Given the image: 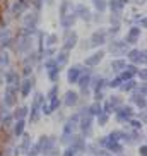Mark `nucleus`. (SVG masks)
<instances>
[{
    "label": "nucleus",
    "mask_w": 147,
    "mask_h": 156,
    "mask_svg": "<svg viewBox=\"0 0 147 156\" xmlns=\"http://www.w3.org/2000/svg\"><path fill=\"white\" fill-rule=\"evenodd\" d=\"M26 113H28V108H26V106H22V108H19V112H15V119L19 117V120H21Z\"/></svg>",
    "instance_id": "31"
},
{
    "label": "nucleus",
    "mask_w": 147,
    "mask_h": 156,
    "mask_svg": "<svg viewBox=\"0 0 147 156\" xmlns=\"http://www.w3.org/2000/svg\"><path fill=\"white\" fill-rule=\"evenodd\" d=\"M67 60H69L67 51H62V53H58V57H56V60H55L56 67H60V65H65V64H67Z\"/></svg>",
    "instance_id": "18"
},
{
    "label": "nucleus",
    "mask_w": 147,
    "mask_h": 156,
    "mask_svg": "<svg viewBox=\"0 0 147 156\" xmlns=\"http://www.w3.org/2000/svg\"><path fill=\"white\" fill-rule=\"evenodd\" d=\"M24 0H19V4H15L14 5V12L15 14H21V12H22V9H24Z\"/></svg>",
    "instance_id": "28"
},
{
    "label": "nucleus",
    "mask_w": 147,
    "mask_h": 156,
    "mask_svg": "<svg viewBox=\"0 0 147 156\" xmlns=\"http://www.w3.org/2000/svg\"><path fill=\"white\" fill-rule=\"evenodd\" d=\"M74 21H75V16H65V17H62V26H63V28H70V26H72L74 24Z\"/></svg>",
    "instance_id": "22"
},
{
    "label": "nucleus",
    "mask_w": 147,
    "mask_h": 156,
    "mask_svg": "<svg viewBox=\"0 0 147 156\" xmlns=\"http://www.w3.org/2000/svg\"><path fill=\"white\" fill-rule=\"evenodd\" d=\"M36 14H28L26 16V19H24V28H28V29H32L34 26H36Z\"/></svg>",
    "instance_id": "14"
},
{
    "label": "nucleus",
    "mask_w": 147,
    "mask_h": 156,
    "mask_svg": "<svg viewBox=\"0 0 147 156\" xmlns=\"http://www.w3.org/2000/svg\"><path fill=\"white\" fill-rule=\"evenodd\" d=\"M97 122H99V125H104L106 122H108V115H106V113H99V115H97Z\"/></svg>",
    "instance_id": "30"
},
{
    "label": "nucleus",
    "mask_w": 147,
    "mask_h": 156,
    "mask_svg": "<svg viewBox=\"0 0 147 156\" xmlns=\"http://www.w3.org/2000/svg\"><path fill=\"white\" fill-rule=\"evenodd\" d=\"M46 70H48V77H50L51 81H56V79H58L60 69L56 67L55 60H48V62H46Z\"/></svg>",
    "instance_id": "3"
},
{
    "label": "nucleus",
    "mask_w": 147,
    "mask_h": 156,
    "mask_svg": "<svg viewBox=\"0 0 147 156\" xmlns=\"http://www.w3.org/2000/svg\"><path fill=\"white\" fill-rule=\"evenodd\" d=\"M140 154H142V156H145V146H142V147H140Z\"/></svg>",
    "instance_id": "41"
},
{
    "label": "nucleus",
    "mask_w": 147,
    "mask_h": 156,
    "mask_svg": "<svg viewBox=\"0 0 147 156\" xmlns=\"http://www.w3.org/2000/svg\"><path fill=\"white\" fill-rule=\"evenodd\" d=\"M77 101H79V94H77V93L69 91L67 94H65V105H67V106H74Z\"/></svg>",
    "instance_id": "12"
},
{
    "label": "nucleus",
    "mask_w": 147,
    "mask_h": 156,
    "mask_svg": "<svg viewBox=\"0 0 147 156\" xmlns=\"http://www.w3.org/2000/svg\"><path fill=\"white\" fill-rule=\"evenodd\" d=\"M104 41H106V31L104 29H99V31H96L91 36V45L92 46H97V45H101V43H104Z\"/></svg>",
    "instance_id": "4"
},
{
    "label": "nucleus",
    "mask_w": 147,
    "mask_h": 156,
    "mask_svg": "<svg viewBox=\"0 0 147 156\" xmlns=\"http://www.w3.org/2000/svg\"><path fill=\"white\" fill-rule=\"evenodd\" d=\"M138 36H140V28H132L127 34V41L125 43H135Z\"/></svg>",
    "instance_id": "13"
},
{
    "label": "nucleus",
    "mask_w": 147,
    "mask_h": 156,
    "mask_svg": "<svg viewBox=\"0 0 147 156\" xmlns=\"http://www.w3.org/2000/svg\"><path fill=\"white\" fill-rule=\"evenodd\" d=\"M36 5L39 7V5H41V0H36Z\"/></svg>",
    "instance_id": "42"
},
{
    "label": "nucleus",
    "mask_w": 147,
    "mask_h": 156,
    "mask_svg": "<svg viewBox=\"0 0 147 156\" xmlns=\"http://www.w3.org/2000/svg\"><path fill=\"white\" fill-rule=\"evenodd\" d=\"M22 130H24V120H19L17 124H15V129H14L15 136H21V134H22Z\"/></svg>",
    "instance_id": "27"
},
{
    "label": "nucleus",
    "mask_w": 147,
    "mask_h": 156,
    "mask_svg": "<svg viewBox=\"0 0 147 156\" xmlns=\"http://www.w3.org/2000/svg\"><path fill=\"white\" fill-rule=\"evenodd\" d=\"M80 127H82L84 132H86V130L89 132V127H91V113H89V112H87V115H84V119H82V124H80Z\"/></svg>",
    "instance_id": "20"
},
{
    "label": "nucleus",
    "mask_w": 147,
    "mask_h": 156,
    "mask_svg": "<svg viewBox=\"0 0 147 156\" xmlns=\"http://www.w3.org/2000/svg\"><path fill=\"white\" fill-rule=\"evenodd\" d=\"M128 58L132 60V62H137V64H138V62H142V64L145 62L144 51H138V50H132V51H130V53H128Z\"/></svg>",
    "instance_id": "10"
},
{
    "label": "nucleus",
    "mask_w": 147,
    "mask_h": 156,
    "mask_svg": "<svg viewBox=\"0 0 147 156\" xmlns=\"http://www.w3.org/2000/svg\"><path fill=\"white\" fill-rule=\"evenodd\" d=\"M130 117H132V108H130V106H123V108L116 110V119H118L120 122H123V120H128Z\"/></svg>",
    "instance_id": "6"
},
{
    "label": "nucleus",
    "mask_w": 147,
    "mask_h": 156,
    "mask_svg": "<svg viewBox=\"0 0 147 156\" xmlns=\"http://www.w3.org/2000/svg\"><path fill=\"white\" fill-rule=\"evenodd\" d=\"M9 64V55L7 53H2L0 55V65H7Z\"/></svg>",
    "instance_id": "33"
},
{
    "label": "nucleus",
    "mask_w": 147,
    "mask_h": 156,
    "mask_svg": "<svg viewBox=\"0 0 147 156\" xmlns=\"http://www.w3.org/2000/svg\"><path fill=\"white\" fill-rule=\"evenodd\" d=\"M110 50L113 53H123V51H127V43L125 41H113L110 46Z\"/></svg>",
    "instance_id": "9"
},
{
    "label": "nucleus",
    "mask_w": 147,
    "mask_h": 156,
    "mask_svg": "<svg viewBox=\"0 0 147 156\" xmlns=\"http://www.w3.org/2000/svg\"><path fill=\"white\" fill-rule=\"evenodd\" d=\"M50 100H51V103H50V105H48V110H50V113H51V112H53V110H56V108H58L60 101H58V98H56V96L50 98Z\"/></svg>",
    "instance_id": "25"
},
{
    "label": "nucleus",
    "mask_w": 147,
    "mask_h": 156,
    "mask_svg": "<svg viewBox=\"0 0 147 156\" xmlns=\"http://www.w3.org/2000/svg\"><path fill=\"white\" fill-rule=\"evenodd\" d=\"M127 67V64H125V60H113L111 62V69L113 70H121Z\"/></svg>",
    "instance_id": "23"
},
{
    "label": "nucleus",
    "mask_w": 147,
    "mask_h": 156,
    "mask_svg": "<svg viewBox=\"0 0 147 156\" xmlns=\"http://www.w3.org/2000/svg\"><path fill=\"white\" fill-rule=\"evenodd\" d=\"M17 101V89L14 86H7L5 89V96H4V103L7 106H14Z\"/></svg>",
    "instance_id": "1"
},
{
    "label": "nucleus",
    "mask_w": 147,
    "mask_h": 156,
    "mask_svg": "<svg viewBox=\"0 0 147 156\" xmlns=\"http://www.w3.org/2000/svg\"><path fill=\"white\" fill-rule=\"evenodd\" d=\"M94 4H96V7H97L99 10H104V9H106V4L103 2V0H94Z\"/></svg>",
    "instance_id": "34"
},
{
    "label": "nucleus",
    "mask_w": 147,
    "mask_h": 156,
    "mask_svg": "<svg viewBox=\"0 0 147 156\" xmlns=\"http://www.w3.org/2000/svg\"><path fill=\"white\" fill-rule=\"evenodd\" d=\"M75 154H77V151H75L74 147H69V149L65 151V154H63V156H75Z\"/></svg>",
    "instance_id": "37"
},
{
    "label": "nucleus",
    "mask_w": 147,
    "mask_h": 156,
    "mask_svg": "<svg viewBox=\"0 0 147 156\" xmlns=\"http://www.w3.org/2000/svg\"><path fill=\"white\" fill-rule=\"evenodd\" d=\"M41 101H43L41 94H36V96H34V103H32V110H31V120L32 122L38 120V108H39V105H41Z\"/></svg>",
    "instance_id": "7"
},
{
    "label": "nucleus",
    "mask_w": 147,
    "mask_h": 156,
    "mask_svg": "<svg viewBox=\"0 0 147 156\" xmlns=\"http://www.w3.org/2000/svg\"><path fill=\"white\" fill-rule=\"evenodd\" d=\"M89 110H91V112H89L91 115H99V113H103V108H101V105H99V103H94V105H92Z\"/></svg>",
    "instance_id": "26"
},
{
    "label": "nucleus",
    "mask_w": 147,
    "mask_h": 156,
    "mask_svg": "<svg viewBox=\"0 0 147 156\" xmlns=\"http://www.w3.org/2000/svg\"><path fill=\"white\" fill-rule=\"evenodd\" d=\"M103 57H104V51H96L94 55H91V57H87V58H86V65L94 67V65H97L103 60Z\"/></svg>",
    "instance_id": "5"
},
{
    "label": "nucleus",
    "mask_w": 147,
    "mask_h": 156,
    "mask_svg": "<svg viewBox=\"0 0 147 156\" xmlns=\"http://www.w3.org/2000/svg\"><path fill=\"white\" fill-rule=\"evenodd\" d=\"M79 76H80V67L79 65H74L72 69L69 70V83H77V79H79Z\"/></svg>",
    "instance_id": "11"
},
{
    "label": "nucleus",
    "mask_w": 147,
    "mask_h": 156,
    "mask_svg": "<svg viewBox=\"0 0 147 156\" xmlns=\"http://www.w3.org/2000/svg\"><path fill=\"white\" fill-rule=\"evenodd\" d=\"M77 122H79V115H74L72 119H69V122L65 124V129H63V139L67 137V136H70V134L75 130V127H77Z\"/></svg>",
    "instance_id": "2"
},
{
    "label": "nucleus",
    "mask_w": 147,
    "mask_h": 156,
    "mask_svg": "<svg viewBox=\"0 0 147 156\" xmlns=\"http://www.w3.org/2000/svg\"><path fill=\"white\" fill-rule=\"evenodd\" d=\"M31 86H32V79H26V81H24V84H22V89H21L22 96H28V94H29Z\"/></svg>",
    "instance_id": "19"
},
{
    "label": "nucleus",
    "mask_w": 147,
    "mask_h": 156,
    "mask_svg": "<svg viewBox=\"0 0 147 156\" xmlns=\"http://www.w3.org/2000/svg\"><path fill=\"white\" fill-rule=\"evenodd\" d=\"M75 10H77V14L80 16L82 19H86V21H89V19H91V12H89L87 7H84V5H77V7H75Z\"/></svg>",
    "instance_id": "15"
},
{
    "label": "nucleus",
    "mask_w": 147,
    "mask_h": 156,
    "mask_svg": "<svg viewBox=\"0 0 147 156\" xmlns=\"http://www.w3.org/2000/svg\"><path fill=\"white\" fill-rule=\"evenodd\" d=\"M89 79H91V77H89V74H86V76H84V77L80 79V83H79V84H80V87H82V89H86V87H87Z\"/></svg>",
    "instance_id": "29"
},
{
    "label": "nucleus",
    "mask_w": 147,
    "mask_h": 156,
    "mask_svg": "<svg viewBox=\"0 0 147 156\" xmlns=\"http://www.w3.org/2000/svg\"><path fill=\"white\" fill-rule=\"evenodd\" d=\"M130 124H132V125H133V127H135V129H140V127H142V124H140L138 120H132Z\"/></svg>",
    "instance_id": "39"
},
{
    "label": "nucleus",
    "mask_w": 147,
    "mask_h": 156,
    "mask_svg": "<svg viewBox=\"0 0 147 156\" xmlns=\"http://www.w3.org/2000/svg\"><path fill=\"white\" fill-rule=\"evenodd\" d=\"M127 69H128V70H125V72L120 76V79H121V81H127V79L130 81V79L135 76V72H137V70H135V67H127Z\"/></svg>",
    "instance_id": "16"
},
{
    "label": "nucleus",
    "mask_w": 147,
    "mask_h": 156,
    "mask_svg": "<svg viewBox=\"0 0 147 156\" xmlns=\"http://www.w3.org/2000/svg\"><path fill=\"white\" fill-rule=\"evenodd\" d=\"M75 43H77V33H72V34L67 36V40H65V43H63V51H69L70 48H74Z\"/></svg>",
    "instance_id": "8"
},
{
    "label": "nucleus",
    "mask_w": 147,
    "mask_h": 156,
    "mask_svg": "<svg viewBox=\"0 0 147 156\" xmlns=\"http://www.w3.org/2000/svg\"><path fill=\"white\" fill-rule=\"evenodd\" d=\"M29 141H31L29 137H24V141H22V149H24V151L28 149V146H29Z\"/></svg>",
    "instance_id": "38"
},
{
    "label": "nucleus",
    "mask_w": 147,
    "mask_h": 156,
    "mask_svg": "<svg viewBox=\"0 0 147 156\" xmlns=\"http://www.w3.org/2000/svg\"><path fill=\"white\" fill-rule=\"evenodd\" d=\"M9 38H10L9 31H2L0 33V43H5V40H9Z\"/></svg>",
    "instance_id": "32"
},
{
    "label": "nucleus",
    "mask_w": 147,
    "mask_h": 156,
    "mask_svg": "<svg viewBox=\"0 0 147 156\" xmlns=\"http://www.w3.org/2000/svg\"><path fill=\"white\" fill-rule=\"evenodd\" d=\"M5 79H7V83H9V86H12V84H15L19 81V76L14 72V70H10V72L5 74Z\"/></svg>",
    "instance_id": "17"
},
{
    "label": "nucleus",
    "mask_w": 147,
    "mask_h": 156,
    "mask_svg": "<svg viewBox=\"0 0 147 156\" xmlns=\"http://www.w3.org/2000/svg\"><path fill=\"white\" fill-rule=\"evenodd\" d=\"M133 86H135V83H133L132 79H130V81H128V84H125V86H121V89H123V91H130V89H132Z\"/></svg>",
    "instance_id": "35"
},
{
    "label": "nucleus",
    "mask_w": 147,
    "mask_h": 156,
    "mask_svg": "<svg viewBox=\"0 0 147 156\" xmlns=\"http://www.w3.org/2000/svg\"><path fill=\"white\" fill-rule=\"evenodd\" d=\"M31 46V41H29V38H22V41H21V45L17 46V50L19 51H28V48Z\"/></svg>",
    "instance_id": "24"
},
{
    "label": "nucleus",
    "mask_w": 147,
    "mask_h": 156,
    "mask_svg": "<svg viewBox=\"0 0 147 156\" xmlns=\"http://www.w3.org/2000/svg\"><path fill=\"white\" fill-rule=\"evenodd\" d=\"M53 43H56V36H55V34H51V36L48 38V45H53Z\"/></svg>",
    "instance_id": "40"
},
{
    "label": "nucleus",
    "mask_w": 147,
    "mask_h": 156,
    "mask_svg": "<svg viewBox=\"0 0 147 156\" xmlns=\"http://www.w3.org/2000/svg\"><path fill=\"white\" fill-rule=\"evenodd\" d=\"M123 4L125 0H111V10H115V12H120V10L123 9Z\"/></svg>",
    "instance_id": "21"
},
{
    "label": "nucleus",
    "mask_w": 147,
    "mask_h": 156,
    "mask_svg": "<svg viewBox=\"0 0 147 156\" xmlns=\"http://www.w3.org/2000/svg\"><path fill=\"white\" fill-rule=\"evenodd\" d=\"M120 84H121V79H120V77H116V79H113V81L110 83V86H111V87H118Z\"/></svg>",
    "instance_id": "36"
}]
</instances>
